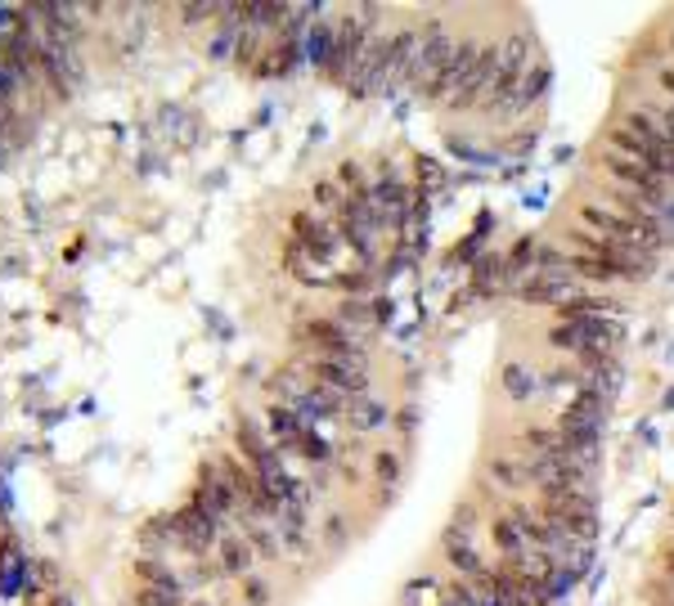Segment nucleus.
I'll return each instance as SVG.
<instances>
[{
    "instance_id": "4",
    "label": "nucleus",
    "mask_w": 674,
    "mask_h": 606,
    "mask_svg": "<svg viewBox=\"0 0 674 606\" xmlns=\"http://www.w3.org/2000/svg\"><path fill=\"white\" fill-rule=\"evenodd\" d=\"M306 369H310V378H315V383L333 387L337 396H347V400H356V396H369V387H374V378H369V359H343V355H306Z\"/></svg>"
},
{
    "instance_id": "41",
    "label": "nucleus",
    "mask_w": 674,
    "mask_h": 606,
    "mask_svg": "<svg viewBox=\"0 0 674 606\" xmlns=\"http://www.w3.org/2000/svg\"><path fill=\"white\" fill-rule=\"evenodd\" d=\"M661 414H674V387L665 391V400H661Z\"/></svg>"
},
{
    "instance_id": "23",
    "label": "nucleus",
    "mask_w": 674,
    "mask_h": 606,
    "mask_svg": "<svg viewBox=\"0 0 674 606\" xmlns=\"http://www.w3.org/2000/svg\"><path fill=\"white\" fill-rule=\"evenodd\" d=\"M572 257V275L576 279H589V284H621V270L616 261L603 252V257H581V252H567Z\"/></svg>"
},
{
    "instance_id": "30",
    "label": "nucleus",
    "mask_w": 674,
    "mask_h": 606,
    "mask_svg": "<svg viewBox=\"0 0 674 606\" xmlns=\"http://www.w3.org/2000/svg\"><path fill=\"white\" fill-rule=\"evenodd\" d=\"M185 588H202V584H216V579H225L220 575V566H216V557H189V566H185Z\"/></svg>"
},
{
    "instance_id": "9",
    "label": "nucleus",
    "mask_w": 674,
    "mask_h": 606,
    "mask_svg": "<svg viewBox=\"0 0 674 606\" xmlns=\"http://www.w3.org/2000/svg\"><path fill=\"white\" fill-rule=\"evenodd\" d=\"M387 46H391V37H387V32L369 37V46L360 50V63H356V72H351V81H347L351 99L378 95V86H383V68H387Z\"/></svg>"
},
{
    "instance_id": "3",
    "label": "nucleus",
    "mask_w": 674,
    "mask_h": 606,
    "mask_svg": "<svg viewBox=\"0 0 674 606\" xmlns=\"http://www.w3.org/2000/svg\"><path fill=\"white\" fill-rule=\"evenodd\" d=\"M369 202L383 220V229H391L396 238H405V225H409V207H414V189L400 180V171L383 158L378 162V180L369 185Z\"/></svg>"
},
{
    "instance_id": "24",
    "label": "nucleus",
    "mask_w": 674,
    "mask_h": 606,
    "mask_svg": "<svg viewBox=\"0 0 674 606\" xmlns=\"http://www.w3.org/2000/svg\"><path fill=\"white\" fill-rule=\"evenodd\" d=\"M333 319L360 337V332H369V328H374V306H369L365 297H347L343 306H337V315H333Z\"/></svg>"
},
{
    "instance_id": "16",
    "label": "nucleus",
    "mask_w": 674,
    "mask_h": 606,
    "mask_svg": "<svg viewBox=\"0 0 674 606\" xmlns=\"http://www.w3.org/2000/svg\"><path fill=\"white\" fill-rule=\"evenodd\" d=\"M261 427H266V436H270V440H275L284 454H293V449H297V440L310 431V427H306V423H301V418H297L288 405H279V400H270V405H266Z\"/></svg>"
},
{
    "instance_id": "28",
    "label": "nucleus",
    "mask_w": 674,
    "mask_h": 606,
    "mask_svg": "<svg viewBox=\"0 0 674 606\" xmlns=\"http://www.w3.org/2000/svg\"><path fill=\"white\" fill-rule=\"evenodd\" d=\"M499 279H504V257H495V252L477 257V266H473V297H486Z\"/></svg>"
},
{
    "instance_id": "15",
    "label": "nucleus",
    "mask_w": 674,
    "mask_h": 606,
    "mask_svg": "<svg viewBox=\"0 0 674 606\" xmlns=\"http://www.w3.org/2000/svg\"><path fill=\"white\" fill-rule=\"evenodd\" d=\"M548 86H553V68L544 63V59H535V68L526 72V81L517 86V95L504 103V112H499V121H513V117H522L526 108H535L544 95H548Z\"/></svg>"
},
{
    "instance_id": "17",
    "label": "nucleus",
    "mask_w": 674,
    "mask_h": 606,
    "mask_svg": "<svg viewBox=\"0 0 674 606\" xmlns=\"http://www.w3.org/2000/svg\"><path fill=\"white\" fill-rule=\"evenodd\" d=\"M369 467H374V480H378V504H391L396 490L405 485V454L400 449H374L369 454Z\"/></svg>"
},
{
    "instance_id": "10",
    "label": "nucleus",
    "mask_w": 674,
    "mask_h": 606,
    "mask_svg": "<svg viewBox=\"0 0 674 606\" xmlns=\"http://www.w3.org/2000/svg\"><path fill=\"white\" fill-rule=\"evenodd\" d=\"M482 476L495 485L504 499H517V495L531 490V471H526V463L517 454H486L482 458Z\"/></svg>"
},
{
    "instance_id": "26",
    "label": "nucleus",
    "mask_w": 674,
    "mask_h": 606,
    "mask_svg": "<svg viewBox=\"0 0 674 606\" xmlns=\"http://www.w3.org/2000/svg\"><path fill=\"white\" fill-rule=\"evenodd\" d=\"M581 584H585V579H581V575H576L572 566H553V570H548V579H544V588H548V602H553V606L572 602Z\"/></svg>"
},
{
    "instance_id": "37",
    "label": "nucleus",
    "mask_w": 674,
    "mask_h": 606,
    "mask_svg": "<svg viewBox=\"0 0 674 606\" xmlns=\"http://www.w3.org/2000/svg\"><path fill=\"white\" fill-rule=\"evenodd\" d=\"M432 588H436V575L409 579V584H405V593H400V606H418V597H423V593H432Z\"/></svg>"
},
{
    "instance_id": "38",
    "label": "nucleus",
    "mask_w": 674,
    "mask_h": 606,
    "mask_svg": "<svg viewBox=\"0 0 674 606\" xmlns=\"http://www.w3.org/2000/svg\"><path fill=\"white\" fill-rule=\"evenodd\" d=\"M634 436L643 440V449H656V445H661V431H656V423H652V418H638Z\"/></svg>"
},
{
    "instance_id": "34",
    "label": "nucleus",
    "mask_w": 674,
    "mask_h": 606,
    "mask_svg": "<svg viewBox=\"0 0 674 606\" xmlns=\"http://www.w3.org/2000/svg\"><path fill=\"white\" fill-rule=\"evenodd\" d=\"M548 346H553V350H567V355L581 359V337H576L572 324H553V328H548Z\"/></svg>"
},
{
    "instance_id": "18",
    "label": "nucleus",
    "mask_w": 674,
    "mask_h": 606,
    "mask_svg": "<svg viewBox=\"0 0 674 606\" xmlns=\"http://www.w3.org/2000/svg\"><path fill=\"white\" fill-rule=\"evenodd\" d=\"M526 306H562L567 297H576V279H553V275H531L526 284H522V292H517Z\"/></svg>"
},
{
    "instance_id": "33",
    "label": "nucleus",
    "mask_w": 674,
    "mask_h": 606,
    "mask_svg": "<svg viewBox=\"0 0 674 606\" xmlns=\"http://www.w3.org/2000/svg\"><path fill=\"white\" fill-rule=\"evenodd\" d=\"M310 198H315V211H343V193H337V180H315V189H310Z\"/></svg>"
},
{
    "instance_id": "25",
    "label": "nucleus",
    "mask_w": 674,
    "mask_h": 606,
    "mask_svg": "<svg viewBox=\"0 0 674 606\" xmlns=\"http://www.w3.org/2000/svg\"><path fill=\"white\" fill-rule=\"evenodd\" d=\"M275 597H279L275 579H266V575H257V570L239 579V606H275Z\"/></svg>"
},
{
    "instance_id": "21",
    "label": "nucleus",
    "mask_w": 674,
    "mask_h": 606,
    "mask_svg": "<svg viewBox=\"0 0 674 606\" xmlns=\"http://www.w3.org/2000/svg\"><path fill=\"white\" fill-rule=\"evenodd\" d=\"M499 387H504V396H508L513 405H531V400L539 396V378H535L531 364H522V359H508V364H504Z\"/></svg>"
},
{
    "instance_id": "35",
    "label": "nucleus",
    "mask_w": 674,
    "mask_h": 606,
    "mask_svg": "<svg viewBox=\"0 0 674 606\" xmlns=\"http://www.w3.org/2000/svg\"><path fill=\"white\" fill-rule=\"evenodd\" d=\"M418 180H423V189H418L423 198H427V193H436V189L445 185V171L436 167V158H418Z\"/></svg>"
},
{
    "instance_id": "7",
    "label": "nucleus",
    "mask_w": 674,
    "mask_h": 606,
    "mask_svg": "<svg viewBox=\"0 0 674 606\" xmlns=\"http://www.w3.org/2000/svg\"><path fill=\"white\" fill-rule=\"evenodd\" d=\"M293 238L301 242V248H306L315 261H324V266H333L337 252H343V234H337V225H328V220H319V216H310V211H297V216H293Z\"/></svg>"
},
{
    "instance_id": "42",
    "label": "nucleus",
    "mask_w": 674,
    "mask_h": 606,
    "mask_svg": "<svg viewBox=\"0 0 674 606\" xmlns=\"http://www.w3.org/2000/svg\"><path fill=\"white\" fill-rule=\"evenodd\" d=\"M665 176H670V185H674V153L665 158Z\"/></svg>"
},
{
    "instance_id": "5",
    "label": "nucleus",
    "mask_w": 674,
    "mask_h": 606,
    "mask_svg": "<svg viewBox=\"0 0 674 606\" xmlns=\"http://www.w3.org/2000/svg\"><path fill=\"white\" fill-rule=\"evenodd\" d=\"M297 341L310 350V355H343V359H369L365 350V337H356L351 328H343L337 319H306L297 328Z\"/></svg>"
},
{
    "instance_id": "36",
    "label": "nucleus",
    "mask_w": 674,
    "mask_h": 606,
    "mask_svg": "<svg viewBox=\"0 0 674 606\" xmlns=\"http://www.w3.org/2000/svg\"><path fill=\"white\" fill-rule=\"evenodd\" d=\"M594 566H598V544H576V557H572V570H576L581 579H589V575H594Z\"/></svg>"
},
{
    "instance_id": "31",
    "label": "nucleus",
    "mask_w": 674,
    "mask_h": 606,
    "mask_svg": "<svg viewBox=\"0 0 674 606\" xmlns=\"http://www.w3.org/2000/svg\"><path fill=\"white\" fill-rule=\"evenodd\" d=\"M418 418H423V409H418L414 400H405V405L391 414V431H396V440H400V445H409V440L418 436Z\"/></svg>"
},
{
    "instance_id": "39",
    "label": "nucleus",
    "mask_w": 674,
    "mask_h": 606,
    "mask_svg": "<svg viewBox=\"0 0 674 606\" xmlns=\"http://www.w3.org/2000/svg\"><path fill=\"white\" fill-rule=\"evenodd\" d=\"M369 306H374V324H378V328H383V324H391V319H396V306H391V297H374V301H369Z\"/></svg>"
},
{
    "instance_id": "29",
    "label": "nucleus",
    "mask_w": 674,
    "mask_h": 606,
    "mask_svg": "<svg viewBox=\"0 0 674 606\" xmlns=\"http://www.w3.org/2000/svg\"><path fill=\"white\" fill-rule=\"evenodd\" d=\"M131 606H189L185 602V588H153V584H140L131 593Z\"/></svg>"
},
{
    "instance_id": "20",
    "label": "nucleus",
    "mask_w": 674,
    "mask_h": 606,
    "mask_svg": "<svg viewBox=\"0 0 674 606\" xmlns=\"http://www.w3.org/2000/svg\"><path fill=\"white\" fill-rule=\"evenodd\" d=\"M351 539H356V530H351V517H347L343 508H328V513L315 521V544H319L324 553H347Z\"/></svg>"
},
{
    "instance_id": "8",
    "label": "nucleus",
    "mask_w": 674,
    "mask_h": 606,
    "mask_svg": "<svg viewBox=\"0 0 674 606\" xmlns=\"http://www.w3.org/2000/svg\"><path fill=\"white\" fill-rule=\"evenodd\" d=\"M486 530H490V544H495V562H508V566H526L531 562V539L522 535V526L508 517V508L504 513H490L486 517Z\"/></svg>"
},
{
    "instance_id": "6",
    "label": "nucleus",
    "mask_w": 674,
    "mask_h": 606,
    "mask_svg": "<svg viewBox=\"0 0 674 606\" xmlns=\"http://www.w3.org/2000/svg\"><path fill=\"white\" fill-rule=\"evenodd\" d=\"M418 41H423V32H418L414 23H405V28H396V32H391L387 68H383V86H378V95L396 99L400 90H409V81H414V59H418Z\"/></svg>"
},
{
    "instance_id": "44",
    "label": "nucleus",
    "mask_w": 674,
    "mask_h": 606,
    "mask_svg": "<svg viewBox=\"0 0 674 606\" xmlns=\"http://www.w3.org/2000/svg\"><path fill=\"white\" fill-rule=\"evenodd\" d=\"M189 606H211V602H189Z\"/></svg>"
},
{
    "instance_id": "22",
    "label": "nucleus",
    "mask_w": 674,
    "mask_h": 606,
    "mask_svg": "<svg viewBox=\"0 0 674 606\" xmlns=\"http://www.w3.org/2000/svg\"><path fill=\"white\" fill-rule=\"evenodd\" d=\"M482 517H490V513H486L473 495H464V499L455 504V513H449V521H445V530H440V535H449V539H477Z\"/></svg>"
},
{
    "instance_id": "43",
    "label": "nucleus",
    "mask_w": 674,
    "mask_h": 606,
    "mask_svg": "<svg viewBox=\"0 0 674 606\" xmlns=\"http://www.w3.org/2000/svg\"><path fill=\"white\" fill-rule=\"evenodd\" d=\"M665 50H674V28H670V37H665Z\"/></svg>"
},
{
    "instance_id": "40",
    "label": "nucleus",
    "mask_w": 674,
    "mask_h": 606,
    "mask_svg": "<svg viewBox=\"0 0 674 606\" xmlns=\"http://www.w3.org/2000/svg\"><path fill=\"white\" fill-rule=\"evenodd\" d=\"M656 90L674 103V68H656Z\"/></svg>"
},
{
    "instance_id": "1",
    "label": "nucleus",
    "mask_w": 674,
    "mask_h": 606,
    "mask_svg": "<svg viewBox=\"0 0 674 606\" xmlns=\"http://www.w3.org/2000/svg\"><path fill=\"white\" fill-rule=\"evenodd\" d=\"M531 68H535V41H531V32H526V28H513L508 37H499L495 77H490V86H486V95H482L477 112L499 117V112H504V103L517 95V86L526 81V72H531Z\"/></svg>"
},
{
    "instance_id": "14",
    "label": "nucleus",
    "mask_w": 674,
    "mask_h": 606,
    "mask_svg": "<svg viewBox=\"0 0 674 606\" xmlns=\"http://www.w3.org/2000/svg\"><path fill=\"white\" fill-rule=\"evenodd\" d=\"M257 562H261V557L252 553V544H248L239 530H225V535H220V544H216V566H220L225 579H244V575H252Z\"/></svg>"
},
{
    "instance_id": "12",
    "label": "nucleus",
    "mask_w": 674,
    "mask_h": 606,
    "mask_svg": "<svg viewBox=\"0 0 674 606\" xmlns=\"http://www.w3.org/2000/svg\"><path fill=\"white\" fill-rule=\"evenodd\" d=\"M581 225L589 229V234H598V238H621V242H638V229L616 211V207H607V202H581ZM643 248V242H638Z\"/></svg>"
},
{
    "instance_id": "2",
    "label": "nucleus",
    "mask_w": 674,
    "mask_h": 606,
    "mask_svg": "<svg viewBox=\"0 0 674 606\" xmlns=\"http://www.w3.org/2000/svg\"><path fill=\"white\" fill-rule=\"evenodd\" d=\"M455 46H459V41L449 37V28H445L440 19H427V23H423V41H418V59H414V81H409V90H414L418 99L445 77Z\"/></svg>"
},
{
    "instance_id": "13",
    "label": "nucleus",
    "mask_w": 674,
    "mask_h": 606,
    "mask_svg": "<svg viewBox=\"0 0 674 606\" xmlns=\"http://www.w3.org/2000/svg\"><path fill=\"white\" fill-rule=\"evenodd\" d=\"M440 562L449 566V575H455V579H482L490 570V562L482 557L477 539H449V535H440Z\"/></svg>"
},
{
    "instance_id": "32",
    "label": "nucleus",
    "mask_w": 674,
    "mask_h": 606,
    "mask_svg": "<svg viewBox=\"0 0 674 606\" xmlns=\"http://www.w3.org/2000/svg\"><path fill=\"white\" fill-rule=\"evenodd\" d=\"M337 180L347 185V198H365L369 193V176H365V167L356 158H347L343 167H337Z\"/></svg>"
},
{
    "instance_id": "11",
    "label": "nucleus",
    "mask_w": 674,
    "mask_h": 606,
    "mask_svg": "<svg viewBox=\"0 0 674 606\" xmlns=\"http://www.w3.org/2000/svg\"><path fill=\"white\" fill-rule=\"evenodd\" d=\"M391 414H396V409L369 391V396H356V400L347 405V414H343V427H347L351 436H365V440H369L374 431H387V427H391Z\"/></svg>"
},
{
    "instance_id": "27",
    "label": "nucleus",
    "mask_w": 674,
    "mask_h": 606,
    "mask_svg": "<svg viewBox=\"0 0 674 606\" xmlns=\"http://www.w3.org/2000/svg\"><path fill=\"white\" fill-rule=\"evenodd\" d=\"M535 248H539V238H535V234L517 238V242H513V252L504 257V279H517V275H526V270L535 266Z\"/></svg>"
},
{
    "instance_id": "19",
    "label": "nucleus",
    "mask_w": 674,
    "mask_h": 606,
    "mask_svg": "<svg viewBox=\"0 0 674 606\" xmlns=\"http://www.w3.org/2000/svg\"><path fill=\"white\" fill-rule=\"evenodd\" d=\"M333 32H337V19L319 14V19L306 28V37H301V59H306L315 72H324L328 59H333Z\"/></svg>"
}]
</instances>
